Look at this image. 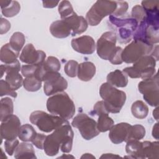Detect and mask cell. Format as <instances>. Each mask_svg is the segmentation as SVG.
Listing matches in <instances>:
<instances>
[{
	"label": "cell",
	"instance_id": "45",
	"mask_svg": "<svg viewBox=\"0 0 159 159\" xmlns=\"http://www.w3.org/2000/svg\"><path fill=\"white\" fill-rule=\"evenodd\" d=\"M47 135L43 134H40V133H37L35 137L32 141V143L38 148L42 150L43 149V143L45 142V140L46 139Z\"/></svg>",
	"mask_w": 159,
	"mask_h": 159
},
{
	"label": "cell",
	"instance_id": "14",
	"mask_svg": "<svg viewBox=\"0 0 159 159\" xmlns=\"http://www.w3.org/2000/svg\"><path fill=\"white\" fill-rule=\"evenodd\" d=\"M20 121L19 117L14 114L11 115L5 120L1 122L0 134L1 139L14 140L18 136Z\"/></svg>",
	"mask_w": 159,
	"mask_h": 159
},
{
	"label": "cell",
	"instance_id": "2",
	"mask_svg": "<svg viewBox=\"0 0 159 159\" xmlns=\"http://www.w3.org/2000/svg\"><path fill=\"white\" fill-rule=\"evenodd\" d=\"M109 22L117 40L122 44L127 43L132 40L138 25L137 21L129 15L120 17L111 15L109 17Z\"/></svg>",
	"mask_w": 159,
	"mask_h": 159
},
{
	"label": "cell",
	"instance_id": "52",
	"mask_svg": "<svg viewBox=\"0 0 159 159\" xmlns=\"http://www.w3.org/2000/svg\"><path fill=\"white\" fill-rule=\"evenodd\" d=\"M81 158H95V157L93 156V155H91V153H84L83 156H81Z\"/></svg>",
	"mask_w": 159,
	"mask_h": 159
},
{
	"label": "cell",
	"instance_id": "39",
	"mask_svg": "<svg viewBox=\"0 0 159 159\" xmlns=\"http://www.w3.org/2000/svg\"><path fill=\"white\" fill-rule=\"evenodd\" d=\"M5 95H8L14 98H16L17 93L9 86L5 80H1L0 81V96L2 97Z\"/></svg>",
	"mask_w": 159,
	"mask_h": 159
},
{
	"label": "cell",
	"instance_id": "9",
	"mask_svg": "<svg viewBox=\"0 0 159 159\" xmlns=\"http://www.w3.org/2000/svg\"><path fill=\"white\" fill-rule=\"evenodd\" d=\"M138 89L143 94L144 100L151 106L157 107L159 99V87L158 73L152 77L144 79L138 84Z\"/></svg>",
	"mask_w": 159,
	"mask_h": 159
},
{
	"label": "cell",
	"instance_id": "33",
	"mask_svg": "<svg viewBox=\"0 0 159 159\" xmlns=\"http://www.w3.org/2000/svg\"><path fill=\"white\" fill-rule=\"evenodd\" d=\"M42 81L35 76L27 77L24 80L23 86L25 90L35 92L39 90L42 87Z\"/></svg>",
	"mask_w": 159,
	"mask_h": 159
},
{
	"label": "cell",
	"instance_id": "28",
	"mask_svg": "<svg viewBox=\"0 0 159 159\" xmlns=\"http://www.w3.org/2000/svg\"><path fill=\"white\" fill-rule=\"evenodd\" d=\"M131 112L135 118L143 119L148 114V107L142 101L137 100L133 102L131 107Z\"/></svg>",
	"mask_w": 159,
	"mask_h": 159
},
{
	"label": "cell",
	"instance_id": "35",
	"mask_svg": "<svg viewBox=\"0 0 159 159\" xmlns=\"http://www.w3.org/2000/svg\"><path fill=\"white\" fill-rule=\"evenodd\" d=\"M20 4L16 1H11L8 5L1 9V12L5 17H12L16 16L20 12Z\"/></svg>",
	"mask_w": 159,
	"mask_h": 159
},
{
	"label": "cell",
	"instance_id": "13",
	"mask_svg": "<svg viewBox=\"0 0 159 159\" xmlns=\"http://www.w3.org/2000/svg\"><path fill=\"white\" fill-rule=\"evenodd\" d=\"M43 91L47 96H52L63 92L68 87V82L58 72L46 74L43 81Z\"/></svg>",
	"mask_w": 159,
	"mask_h": 159
},
{
	"label": "cell",
	"instance_id": "10",
	"mask_svg": "<svg viewBox=\"0 0 159 159\" xmlns=\"http://www.w3.org/2000/svg\"><path fill=\"white\" fill-rule=\"evenodd\" d=\"M71 125L77 128L82 137L86 140L94 138L100 133L98 129L97 122L86 114H77L73 119Z\"/></svg>",
	"mask_w": 159,
	"mask_h": 159
},
{
	"label": "cell",
	"instance_id": "51",
	"mask_svg": "<svg viewBox=\"0 0 159 159\" xmlns=\"http://www.w3.org/2000/svg\"><path fill=\"white\" fill-rule=\"evenodd\" d=\"M153 117L158 120V107H156V108L153 111Z\"/></svg>",
	"mask_w": 159,
	"mask_h": 159
},
{
	"label": "cell",
	"instance_id": "37",
	"mask_svg": "<svg viewBox=\"0 0 159 159\" xmlns=\"http://www.w3.org/2000/svg\"><path fill=\"white\" fill-rule=\"evenodd\" d=\"M78 63L75 60H69L66 62L64 66V71L66 75L71 78L77 76L78 70Z\"/></svg>",
	"mask_w": 159,
	"mask_h": 159
},
{
	"label": "cell",
	"instance_id": "18",
	"mask_svg": "<svg viewBox=\"0 0 159 159\" xmlns=\"http://www.w3.org/2000/svg\"><path fill=\"white\" fill-rule=\"evenodd\" d=\"M51 34L58 39H63L71 35L72 30L70 24L63 19L53 22L50 26Z\"/></svg>",
	"mask_w": 159,
	"mask_h": 159
},
{
	"label": "cell",
	"instance_id": "1",
	"mask_svg": "<svg viewBox=\"0 0 159 159\" xmlns=\"http://www.w3.org/2000/svg\"><path fill=\"white\" fill-rule=\"evenodd\" d=\"M74 133L69 123L65 124L48 135L43 143V150L48 156H55L59 150L63 153L71 151Z\"/></svg>",
	"mask_w": 159,
	"mask_h": 159
},
{
	"label": "cell",
	"instance_id": "36",
	"mask_svg": "<svg viewBox=\"0 0 159 159\" xmlns=\"http://www.w3.org/2000/svg\"><path fill=\"white\" fill-rule=\"evenodd\" d=\"M58 12L61 19H65L71 16L75 12L71 3L68 1H62L58 4Z\"/></svg>",
	"mask_w": 159,
	"mask_h": 159
},
{
	"label": "cell",
	"instance_id": "23",
	"mask_svg": "<svg viewBox=\"0 0 159 159\" xmlns=\"http://www.w3.org/2000/svg\"><path fill=\"white\" fill-rule=\"evenodd\" d=\"M159 142L144 141L142 142V159H158L159 158Z\"/></svg>",
	"mask_w": 159,
	"mask_h": 159
},
{
	"label": "cell",
	"instance_id": "21",
	"mask_svg": "<svg viewBox=\"0 0 159 159\" xmlns=\"http://www.w3.org/2000/svg\"><path fill=\"white\" fill-rule=\"evenodd\" d=\"M107 82L118 88L125 87L128 84V76L123 71L119 70H116L110 72L106 78Z\"/></svg>",
	"mask_w": 159,
	"mask_h": 159
},
{
	"label": "cell",
	"instance_id": "34",
	"mask_svg": "<svg viewBox=\"0 0 159 159\" xmlns=\"http://www.w3.org/2000/svg\"><path fill=\"white\" fill-rule=\"evenodd\" d=\"M145 129L143 125L140 124L131 125L127 142L132 140H140L145 137Z\"/></svg>",
	"mask_w": 159,
	"mask_h": 159
},
{
	"label": "cell",
	"instance_id": "41",
	"mask_svg": "<svg viewBox=\"0 0 159 159\" xmlns=\"http://www.w3.org/2000/svg\"><path fill=\"white\" fill-rule=\"evenodd\" d=\"M39 66V65H24L21 67L22 75L25 78L30 76L36 77V73Z\"/></svg>",
	"mask_w": 159,
	"mask_h": 159
},
{
	"label": "cell",
	"instance_id": "15",
	"mask_svg": "<svg viewBox=\"0 0 159 159\" xmlns=\"http://www.w3.org/2000/svg\"><path fill=\"white\" fill-rule=\"evenodd\" d=\"M45 53L36 50L32 43L27 44L22 50L19 56L20 60L27 65H42L45 61Z\"/></svg>",
	"mask_w": 159,
	"mask_h": 159
},
{
	"label": "cell",
	"instance_id": "44",
	"mask_svg": "<svg viewBox=\"0 0 159 159\" xmlns=\"http://www.w3.org/2000/svg\"><path fill=\"white\" fill-rule=\"evenodd\" d=\"M122 48L120 47L117 46L116 48L113 53V54L111 56L109 59V61L113 65H120L122 63L123 61L122 60L121 54L122 52Z\"/></svg>",
	"mask_w": 159,
	"mask_h": 159
},
{
	"label": "cell",
	"instance_id": "48",
	"mask_svg": "<svg viewBox=\"0 0 159 159\" xmlns=\"http://www.w3.org/2000/svg\"><path fill=\"white\" fill-rule=\"evenodd\" d=\"M59 1H43V7L45 8H53L56 7L58 4Z\"/></svg>",
	"mask_w": 159,
	"mask_h": 159
},
{
	"label": "cell",
	"instance_id": "49",
	"mask_svg": "<svg viewBox=\"0 0 159 159\" xmlns=\"http://www.w3.org/2000/svg\"><path fill=\"white\" fill-rule=\"evenodd\" d=\"M152 136L156 139H158V123L155 124L152 129Z\"/></svg>",
	"mask_w": 159,
	"mask_h": 159
},
{
	"label": "cell",
	"instance_id": "53",
	"mask_svg": "<svg viewBox=\"0 0 159 159\" xmlns=\"http://www.w3.org/2000/svg\"><path fill=\"white\" fill-rule=\"evenodd\" d=\"M74 158L75 157H73V156H72V155H66V154H63L62 156H61V157H59L58 158Z\"/></svg>",
	"mask_w": 159,
	"mask_h": 159
},
{
	"label": "cell",
	"instance_id": "27",
	"mask_svg": "<svg viewBox=\"0 0 159 159\" xmlns=\"http://www.w3.org/2000/svg\"><path fill=\"white\" fill-rule=\"evenodd\" d=\"M5 81L13 90L16 91L23 85L24 80L19 71H12L6 73Z\"/></svg>",
	"mask_w": 159,
	"mask_h": 159
},
{
	"label": "cell",
	"instance_id": "50",
	"mask_svg": "<svg viewBox=\"0 0 159 159\" xmlns=\"http://www.w3.org/2000/svg\"><path fill=\"white\" fill-rule=\"evenodd\" d=\"M120 157L117 155H114L112 153H105L103 154L102 156H101V158H120Z\"/></svg>",
	"mask_w": 159,
	"mask_h": 159
},
{
	"label": "cell",
	"instance_id": "43",
	"mask_svg": "<svg viewBox=\"0 0 159 159\" xmlns=\"http://www.w3.org/2000/svg\"><path fill=\"white\" fill-rule=\"evenodd\" d=\"M19 144V142L16 139L11 140H6L4 142V148L6 153L10 156L12 155Z\"/></svg>",
	"mask_w": 159,
	"mask_h": 159
},
{
	"label": "cell",
	"instance_id": "26",
	"mask_svg": "<svg viewBox=\"0 0 159 159\" xmlns=\"http://www.w3.org/2000/svg\"><path fill=\"white\" fill-rule=\"evenodd\" d=\"M14 106L12 99L8 97L1 98L0 107V120H5L8 117L12 114Z\"/></svg>",
	"mask_w": 159,
	"mask_h": 159
},
{
	"label": "cell",
	"instance_id": "40",
	"mask_svg": "<svg viewBox=\"0 0 159 159\" xmlns=\"http://www.w3.org/2000/svg\"><path fill=\"white\" fill-rule=\"evenodd\" d=\"M131 17L135 19L137 21L138 24L145 19V12L142 6L135 5L132 7Z\"/></svg>",
	"mask_w": 159,
	"mask_h": 159
},
{
	"label": "cell",
	"instance_id": "17",
	"mask_svg": "<svg viewBox=\"0 0 159 159\" xmlns=\"http://www.w3.org/2000/svg\"><path fill=\"white\" fill-rule=\"evenodd\" d=\"M131 125L126 122H120L114 125L109 130V137L114 144L127 142Z\"/></svg>",
	"mask_w": 159,
	"mask_h": 159
},
{
	"label": "cell",
	"instance_id": "11",
	"mask_svg": "<svg viewBox=\"0 0 159 159\" xmlns=\"http://www.w3.org/2000/svg\"><path fill=\"white\" fill-rule=\"evenodd\" d=\"M159 25L148 24L145 19L138 24L134 33L133 39L150 45L157 44L159 42Z\"/></svg>",
	"mask_w": 159,
	"mask_h": 159
},
{
	"label": "cell",
	"instance_id": "47",
	"mask_svg": "<svg viewBox=\"0 0 159 159\" xmlns=\"http://www.w3.org/2000/svg\"><path fill=\"white\" fill-rule=\"evenodd\" d=\"M11 28V23L6 19L1 17L0 20V34L2 35L7 33Z\"/></svg>",
	"mask_w": 159,
	"mask_h": 159
},
{
	"label": "cell",
	"instance_id": "4",
	"mask_svg": "<svg viewBox=\"0 0 159 159\" xmlns=\"http://www.w3.org/2000/svg\"><path fill=\"white\" fill-rule=\"evenodd\" d=\"M158 45H150L139 40H134L122 50L121 57L126 63H134L145 55H151L158 60Z\"/></svg>",
	"mask_w": 159,
	"mask_h": 159
},
{
	"label": "cell",
	"instance_id": "16",
	"mask_svg": "<svg viewBox=\"0 0 159 159\" xmlns=\"http://www.w3.org/2000/svg\"><path fill=\"white\" fill-rule=\"evenodd\" d=\"M71 45L76 52L84 55H90L96 50V43L93 37L89 35H83L73 39Z\"/></svg>",
	"mask_w": 159,
	"mask_h": 159
},
{
	"label": "cell",
	"instance_id": "29",
	"mask_svg": "<svg viewBox=\"0 0 159 159\" xmlns=\"http://www.w3.org/2000/svg\"><path fill=\"white\" fill-rule=\"evenodd\" d=\"M37 134L34 128L29 124H25L20 127L18 137L23 142H32Z\"/></svg>",
	"mask_w": 159,
	"mask_h": 159
},
{
	"label": "cell",
	"instance_id": "6",
	"mask_svg": "<svg viewBox=\"0 0 159 159\" xmlns=\"http://www.w3.org/2000/svg\"><path fill=\"white\" fill-rule=\"evenodd\" d=\"M156 60L151 55H145L135 62L132 66L126 67L123 71L131 78L143 80L152 77L155 73Z\"/></svg>",
	"mask_w": 159,
	"mask_h": 159
},
{
	"label": "cell",
	"instance_id": "22",
	"mask_svg": "<svg viewBox=\"0 0 159 159\" xmlns=\"http://www.w3.org/2000/svg\"><path fill=\"white\" fill-rule=\"evenodd\" d=\"M14 154L15 158H37L33 145L30 143H27V142L19 143L17 147Z\"/></svg>",
	"mask_w": 159,
	"mask_h": 159
},
{
	"label": "cell",
	"instance_id": "19",
	"mask_svg": "<svg viewBox=\"0 0 159 159\" xmlns=\"http://www.w3.org/2000/svg\"><path fill=\"white\" fill-rule=\"evenodd\" d=\"M63 20H65L70 24L72 30V36L83 33L88 28V24L86 19L81 16H78L76 12Z\"/></svg>",
	"mask_w": 159,
	"mask_h": 159
},
{
	"label": "cell",
	"instance_id": "38",
	"mask_svg": "<svg viewBox=\"0 0 159 159\" xmlns=\"http://www.w3.org/2000/svg\"><path fill=\"white\" fill-rule=\"evenodd\" d=\"M21 70L20 68V64L18 60H16L14 62L9 63V64H4L1 65L0 66V71H1V78L2 77L3 75L6 73H7L8 72L12 71H20Z\"/></svg>",
	"mask_w": 159,
	"mask_h": 159
},
{
	"label": "cell",
	"instance_id": "32",
	"mask_svg": "<svg viewBox=\"0 0 159 159\" xmlns=\"http://www.w3.org/2000/svg\"><path fill=\"white\" fill-rule=\"evenodd\" d=\"M97 122L98 129L100 132H105L109 130L114 125V120L109 116V114H101L98 116Z\"/></svg>",
	"mask_w": 159,
	"mask_h": 159
},
{
	"label": "cell",
	"instance_id": "3",
	"mask_svg": "<svg viewBox=\"0 0 159 159\" xmlns=\"http://www.w3.org/2000/svg\"><path fill=\"white\" fill-rule=\"evenodd\" d=\"M47 109L52 114L58 116L64 119H71L75 113L73 101L65 92H61L48 98Z\"/></svg>",
	"mask_w": 159,
	"mask_h": 159
},
{
	"label": "cell",
	"instance_id": "31",
	"mask_svg": "<svg viewBox=\"0 0 159 159\" xmlns=\"http://www.w3.org/2000/svg\"><path fill=\"white\" fill-rule=\"evenodd\" d=\"M25 42L24 35L20 32H14L10 38L9 45L11 48L17 53H19Z\"/></svg>",
	"mask_w": 159,
	"mask_h": 159
},
{
	"label": "cell",
	"instance_id": "25",
	"mask_svg": "<svg viewBox=\"0 0 159 159\" xmlns=\"http://www.w3.org/2000/svg\"><path fill=\"white\" fill-rule=\"evenodd\" d=\"M19 53L14 51L9 43L4 44L1 48L0 51V60L5 64H9L14 62L17 60Z\"/></svg>",
	"mask_w": 159,
	"mask_h": 159
},
{
	"label": "cell",
	"instance_id": "8",
	"mask_svg": "<svg viewBox=\"0 0 159 159\" xmlns=\"http://www.w3.org/2000/svg\"><path fill=\"white\" fill-rule=\"evenodd\" d=\"M116 7V1H97L86 14L88 24L91 26L98 25L103 18L112 15Z\"/></svg>",
	"mask_w": 159,
	"mask_h": 159
},
{
	"label": "cell",
	"instance_id": "5",
	"mask_svg": "<svg viewBox=\"0 0 159 159\" xmlns=\"http://www.w3.org/2000/svg\"><path fill=\"white\" fill-rule=\"evenodd\" d=\"M99 94L109 113H119L126 101V94L107 82L100 86Z\"/></svg>",
	"mask_w": 159,
	"mask_h": 159
},
{
	"label": "cell",
	"instance_id": "42",
	"mask_svg": "<svg viewBox=\"0 0 159 159\" xmlns=\"http://www.w3.org/2000/svg\"><path fill=\"white\" fill-rule=\"evenodd\" d=\"M117 7L112 16L120 17L124 16L128 9V3L125 1H116Z\"/></svg>",
	"mask_w": 159,
	"mask_h": 159
},
{
	"label": "cell",
	"instance_id": "7",
	"mask_svg": "<svg viewBox=\"0 0 159 159\" xmlns=\"http://www.w3.org/2000/svg\"><path fill=\"white\" fill-rule=\"evenodd\" d=\"M29 120L40 130L47 133L55 130L65 124L69 123L67 120L58 116L49 114L42 111L32 112L29 116Z\"/></svg>",
	"mask_w": 159,
	"mask_h": 159
},
{
	"label": "cell",
	"instance_id": "30",
	"mask_svg": "<svg viewBox=\"0 0 159 159\" xmlns=\"http://www.w3.org/2000/svg\"><path fill=\"white\" fill-rule=\"evenodd\" d=\"M44 73V77L47 73L50 72H58L61 68V64L59 60L53 56L48 57L42 65ZM44 79V78H43Z\"/></svg>",
	"mask_w": 159,
	"mask_h": 159
},
{
	"label": "cell",
	"instance_id": "24",
	"mask_svg": "<svg viewBox=\"0 0 159 159\" xmlns=\"http://www.w3.org/2000/svg\"><path fill=\"white\" fill-rule=\"evenodd\" d=\"M142 150V142L137 140H132L127 142L125 146V151L129 155L127 158H141Z\"/></svg>",
	"mask_w": 159,
	"mask_h": 159
},
{
	"label": "cell",
	"instance_id": "46",
	"mask_svg": "<svg viewBox=\"0 0 159 159\" xmlns=\"http://www.w3.org/2000/svg\"><path fill=\"white\" fill-rule=\"evenodd\" d=\"M93 112L96 115H100L101 114H109L108 111H107L104 101H98L93 107Z\"/></svg>",
	"mask_w": 159,
	"mask_h": 159
},
{
	"label": "cell",
	"instance_id": "20",
	"mask_svg": "<svg viewBox=\"0 0 159 159\" xmlns=\"http://www.w3.org/2000/svg\"><path fill=\"white\" fill-rule=\"evenodd\" d=\"M96 66L91 61H84L78 66L77 76L83 81H90L96 74Z\"/></svg>",
	"mask_w": 159,
	"mask_h": 159
},
{
	"label": "cell",
	"instance_id": "12",
	"mask_svg": "<svg viewBox=\"0 0 159 159\" xmlns=\"http://www.w3.org/2000/svg\"><path fill=\"white\" fill-rule=\"evenodd\" d=\"M117 38L113 32L107 31L102 34L96 45L98 55L102 59L109 60L116 48Z\"/></svg>",
	"mask_w": 159,
	"mask_h": 159
}]
</instances>
